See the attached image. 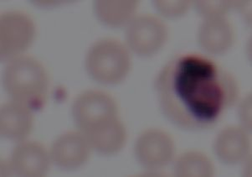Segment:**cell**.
<instances>
[{
	"mask_svg": "<svg viewBox=\"0 0 252 177\" xmlns=\"http://www.w3.org/2000/svg\"><path fill=\"white\" fill-rule=\"evenodd\" d=\"M154 87L162 114L186 130L212 128L239 99L235 77L199 54L173 57L158 75Z\"/></svg>",
	"mask_w": 252,
	"mask_h": 177,
	"instance_id": "1",
	"label": "cell"
},
{
	"mask_svg": "<svg viewBox=\"0 0 252 177\" xmlns=\"http://www.w3.org/2000/svg\"><path fill=\"white\" fill-rule=\"evenodd\" d=\"M3 85L12 101L32 110L40 109L47 99L50 80L44 66L31 56H21L8 62Z\"/></svg>",
	"mask_w": 252,
	"mask_h": 177,
	"instance_id": "2",
	"label": "cell"
},
{
	"mask_svg": "<svg viewBox=\"0 0 252 177\" xmlns=\"http://www.w3.org/2000/svg\"><path fill=\"white\" fill-rule=\"evenodd\" d=\"M85 66L88 75L103 85L118 84L128 75L131 57L126 45L118 39H101L87 51Z\"/></svg>",
	"mask_w": 252,
	"mask_h": 177,
	"instance_id": "3",
	"label": "cell"
},
{
	"mask_svg": "<svg viewBox=\"0 0 252 177\" xmlns=\"http://www.w3.org/2000/svg\"><path fill=\"white\" fill-rule=\"evenodd\" d=\"M36 36L34 21L28 14L8 11L0 16V57L10 62L22 56Z\"/></svg>",
	"mask_w": 252,
	"mask_h": 177,
	"instance_id": "4",
	"label": "cell"
},
{
	"mask_svg": "<svg viewBox=\"0 0 252 177\" xmlns=\"http://www.w3.org/2000/svg\"><path fill=\"white\" fill-rule=\"evenodd\" d=\"M168 36L165 24L150 14L136 16L126 26L127 49L141 57L157 54L165 45Z\"/></svg>",
	"mask_w": 252,
	"mask_h": 177,
	"instance_id": "5",
	"label": "cell"
},
{
	"mask_svg": "<svg viewBox=\"0 0 252 177\" xmlns=\"http://www.w3.org/2000/svg\"><path fill=\"white\" fill-rule=\"evenodd\" d=\"M71 113L79 131L85 133L107 119L118 117V104L105 92L86 91L73 103Z\"/></svg>",
	"mask_w": 252,
	"mask_h": 177,
	"instance_id": "6",
	"label": "cell"
},
{
	"mask_svg": "<svg viewBox=\"0 0 252 177\" xmlns=\"http://www.w3.org/2000/svg\"><path fill=\"white\" fill-rule=\"evenodd\" d=\"M135 157L143 168L158 171L171 163L175 156V144L168 133L157 129L145 130L134 145Z\"/></svg>",
	"mask_w": 252,
	"mask_h": 177,
	"instance_id": "7",
	"label": "cell"
},
{
	"mask_svg": "<svg viewBox=\"0 0 252 177\" xmlns=\"http://www.w3.org/2000/svg\"><path fill=\"white\" fill-rule=\"evenodd\" d=\"M91 148L86 136L81 131L63 134L54 141L50 150L52 163L57 167L73 171L84 166L90 158Z\"/></svg>",
	"mask_w": 252,
	"mask_h": 177,
	"instance_id": "8",
	"label": "cell"
},
{
	"mask_svg": "<svg viewBox=\"0 0 252 177\" xmlns=\"http://www.w3.org/2000/svg\"><path fill=\"white\" fill-rule=\"evenodd\" d=\"M51 160L41 143L22 141L14 148L8 162L10 173L20 177H43L47 174Z\"/></svg>",
	"mask_w": 252,
	"mask_h": 177,
	"instance_id": "9",
	"label": "cell"
},
{
	"mask_svg": "<svg viewBox=\"0 0 252 177\" xmlns=\"http://www.w3.org/2000/svg\"><path fill=\"white\" fill-rule=\"evenodd\" d=\"M216 157L227 166H236L247 160L251 149L248 131L241 126H228L214 141Z\"/></svg>",
	"mask_w": 252,
	"mask_h": 177,
	"instance_id": "10",
	"label": "cell"
},
{
	"mask_svg": "<svg viewBox=\"0 0 252 177\" xmlns=\"http://www.w3.org/2000/svg\"><path fill=\"white\" fill-rule=\"evenodd\" d=\"M198 42L203 51L220 56L230 51L235 42V32L225 17L204 20L198 31Z\"/></svg>",
	"mask_w": 252,
	"mask_h": 177,
	"instance_id": "11",
	"label": "cell"
},
{
	"mask_svg": "<svg viewBox=\"0 0 252 177\" xmlns=\"http://www.w3.org/2000/svg\"><path fill=\"white\" fill-rule=\"evenodd\" d=\"M82 134L92 149L103 155L118 154L124 149L127 138L126 128L118 117L110 118Z\"/></svg>",
	"mask_w": 252,
	"mask_h": 177,
	"instance_id": "12",
	"label": "cell"
},
{
	"mask_svg": "<svg viewBox=\"0 0 252 177\" xmlns=\"http://www.w3.org/2000/svg\"><path fill=\"white\" fill-rule=\"evenodd\" d=\"M34 126L32 109L24 104L10 101L0 109V133L3 138L20 143L31 135Z\"/></svg>",
	"mask_w": 252,
	"mask_h": 177,
	"instance_id": "13",
	"label": "cell"
},
{
	"mask_svg": "<svg viewBox=\"0 0 252 177\" xmlns=\"http://www.w3.org/2000/svg\"><path fill=\"white\" fill-rule=\"evenodd\" d=\"M137 1H95L94 13L99 21L110 28H123L136 17Z\"/></svg>",
	"mask_w": 252,
	"mask_h": 177,
	"instance_id": "14",
	"label": "cell"
},
{
	"mask_svg": "<svg viewBox=\"0 0 252 177\" xmlns=\"http://www.w3.org/2000/svg\"><path fill=\"white\" fill-rule=\"evenodd\" d=\"M174 172L177 177H212L215 166L205 154L193 150L185 152L177 158Z\"/></svg>",
	"mask_w": 252,
	"mask_h": 177,
	"instance_id": "15",
	"label": "cell"
},
{
	"mask_svg": "<svg viewBox=\"0 0 252 177\" xmlns=\"http://www.w3.org/2000/svg\"><path fill=\"white\" fill-rule=\"evenodd\" d=\"M193 6L197 13L206 20L225 17L230 10L239 9L240 3L233 1H195Z\"/></svg>",
	"mask_w": 252,
	"mask_h": 177,
	"instance_id": "16",
	"label": "cell"
},
{
	"mask_svg": "<svg viewBox=\"0 0 252 177\" xmlns=\"http://www.w3.org/2000/svg\"><path fill=\"white\" fill-rule=\"evenodd\" d=\"M155 9L163 17L179 19L190 9V1H154Z\"/></svg>",
	"mask_w": 252,
	"mask_h": 177,
	"instance_id": "17",
	"label": "cell"
},
{
	"mask_svg": "<svg viewBox=\"0 0 252 177\" xmlns=\"http://www.w3.org/2000/svg\"><path fill=\"white\" fill-rule=\"evenodd\" d=\"M238 117L241 127L247 131L252 130V97L248 95L240 103Z\"/></svg>",
	"mask_w": 252,
	"mask_h": 177,
	"instance_id": "18",
	"label": "cell"
}]
</instances>
